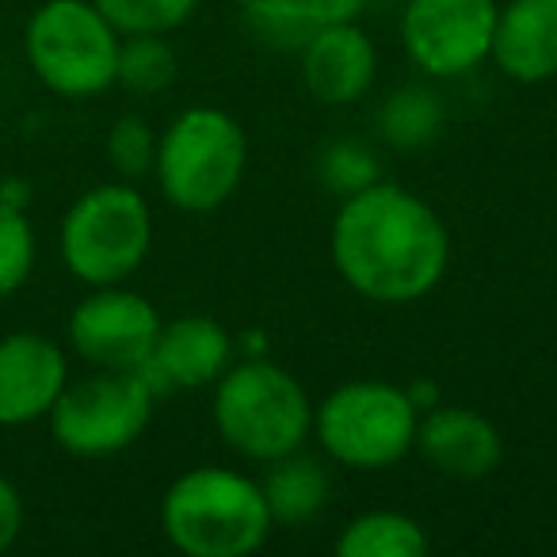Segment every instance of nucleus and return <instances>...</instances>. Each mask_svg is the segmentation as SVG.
<instances>
[{"mask_svg": "<svg viewBox=\"0 0 557 557\" xmlns=\"http://www.w3.org/2000/svg\"><path fill=\"white\" fill-rule=\"evenodd\" d=\"M329 252L336 275L359 298L379 306H409L443 283L450 237L443 218L420 195L379 180L341 199Z\"/></svg>", "mask_w": 557, "mask_h": 557, "instance_id": "f257e3e1", "label": "nucleus"}, {"mask_svg": "<svg viewBox=\"0 0 557 557\" xmlns=\"http://www.w3.org/2000/svg\"><path fill=\"white\" fill-rule=\"evenodd\" d=\"M271 527L263 485L230 466H195L161 496V531L187 557H248Z\"/></svg>", "mask_w": 557, "mask_h": 557, "instance_id": "f03ea898", "label": "nucleus"}, {"mask_svg": "<svg viewBox=\"0 0 557 557\" xmlns=\"http://www.w3.org/2000/svg\"><path fill=\"white\" fill-rule=\"evenodd\" d=\"M210 417L230 450L248 462H275L313 435V401L287 367L271 359L230 363L214 382Z\"/></svg>", "mask_w": 557, "mask_h": 557, "instance_id": "7ed1b4c3", "label": "nucleus"}, {"mask_svg": "<svg viewBox=\"0 0 557 557\" xmlns=\"http://www.w3.org/2000/svg\"><path fill=\"white\" fill-rule=\"evenodd\" d=\"M245 161L248 138L237 119L222 108H187L157 138L153 176L172 207L207 214L233 199Z\"/></svg>", "mask_w": 557, "mask_h": 557, "instance_id": "20e7f679", "label": "nucleus"}, {"mask_svg": "<svg viewBox=\"0 0 557 557\" xmlns=\"http://www.w3.org/2000/svg\"><path fill=\"white\" fill-rule=\"evenodd\" d=\"M420 409L394 382H344L313 409V435L333 462L359 473L389 470L417 447Z\"/></svg>", "mask_w": 557, "mask_h": 557, "instance_id": "39448f33", "label": "nucleus"}, {"mask_svg": "<svg viewBox=\"0 0 557 557\" xmlns=\"http://www.w3.org/2000/svg\"><path fill=\"white\" fill-rule=\"evenodd\" d=\"M123 35L92 0H47L32 12L24 54L35 77L65 100H88L115 85Z\"/></svg>", "mask_w": 557, "mask_h": 557, "instance_id": "423d86ee", "label": "nucleus"}, {"mask_svg": "<svg viewBox=\"0 0 557 557\" xmlns=\"http://www.w3.org/2000/svg\"><path fill=\"white\" fill-rule=\"evenodd\" d=\"M62 260L85 287H115L146 263L153 214L131 184H100L62 218Z\"/></svg>", "mask_w": 557, "mask_h": 557, "instance_id": "0eeeda50", "label": "nucleus"}, {"mask_svg": "<svg viewBox=\"0 0 557 557\" xmlns=\"http://www.w3.org/2000/svg\"><path fill=\"white\" fill-rule=\"evenodd\" d=\"M153 389L138 371H100L65 382L50 409V435L65 455L108 458L141 440L153 417Z\"/></svg>", "mask_w": 557, "mask_h": 557, "instance_id": "6e6552de", "label": "nucleus"}, {"mask_svg": "<svg viewBox=\"0 0 557 557\" xmlns=\"http://www.w3.org/2000/svg\"><path fill=\"white\" fill-rule=\"evenodd\" d=\"M496 16V0H405V54L428 77H466L493 54Z\"/></svg>", "mask_w": 557, "mask_h": 557, "instance_id": "1a4fd4ad", "label": "nucleus"}, {"mask_svg": "<svg viewBox=\"0 0 557 557\" xmlns=\"http://www.w3.org/2000/svg\"><path fill=\"white\" fill-rule=\"evenodd\" d=\"M161 313L138 290L92 287L70 313V344L96 371H138L157 348Z\"/></svg>", "mask_w": 557, "mask_h": 557, "instance_id": "9d476101", "label": "nucleus"}, {"mask_svg": "<svg viewBox=\"0 0 557 557\" xmlns=\"http://www.w3.org/2000/svg\"><path fill=\"white\" fill-rule=\"evenodd\" d=\"M233 363V336L222 321L207 313H184V318L161 325L157 348L138 367L141 382L153 389V397L172 389H199L214 386Z\"/></svg>", "mask_w": 557, "mask_h": 557, "instance_id": "9b49d317", "label": "nucleus"}, {"mask_svg": "<svg viewBox=\"0 0 557 557\" xmlns=\"http://www.w3.org/2000/svg\"><path fill=\"white\" fill-rule=\"evenodd\" d=\"M65 382H70V359L50 336H4L0 341V424L20 428L50 417Z\"/></svg>", "mask_w": 557, "mask_h": 557, "instance_id": "f8f14e48", "label": "nucleus"}, {"mask_svg": "<svg viewBox=\"0 0 557 557\" xmlns=\"http://www.w3.org/2000/svg\"><path fill=\"white\" fill-rule=\"evenodd\" d=\"M435 473L455 481H481L500 466L504 435L488 417L462 405H432L420 412L417 447Z\"/></svg>", "mask_w": 557, "mask_h": 557, "instance_id": "ddd939ff", "label": "nucleus"}, {"mask_svg": "<svg viewBox=\"0 0 557 557\" xmlns=\"http://www.w3.org/2000/svg\"><path fill=\"white\" fill-rule=\"evenodd\" d=\"M379 77V50L356 24H325L302 42V81L325 108H348L371 92Z\"/></svg>", "mask_w": 557, "mask_h": 557, "instance_id": "4468645a", "label": "nucleus"}, {"mask_svg": "<svg viewBox=\"0 0 557 557\" xmlns=\"http://www.w3.org/2000/svg\"><path fill=\"white\" fill-rule=\"evenodd\" d=\"M496 70L516 85L557 77V0H508L496 16Z\"/></svg>", "mask_w": 557, "mask_h": 557, "instance_id": "2eb2a0df", "label": "nucleus"}, {"mask_svg": "<svg viewBox=\"0 0 557 557\" xmlns=\"http://www.w3.org/2000/svg\"><path fill=\"white\" fill-rule=\"evenodd\" d=\"M336 557H424L432 549L428 531L405 511L374 508L348 519L336 534Z\"/></svg>", "mask_w": 557, "mask_h": 557, "instance_id": "dca6fc26", "label": "nucleus"}, {"mask_svg": "<svg viewBox=\"0 0 557 557\" xmlns=\"http://www.w3.org/2000/svg\"><path fill=\"white\" fill-rule=\"evenodd\" d=\"M268 466H271V473L260 485H263V496H268L271 519L283 527L310 523L329 500V478H325V470H321V462L295 450V455L275 458V462H268Z\"/></svg>", "mask_w": 557, "mask_h": 557, "instance_id": "f3484780", "label": "nucleus"}, {"mask_svg": "<svg viewBox=\"0 0 557 557\" xmlns=\"http://www.w3.org/2000/svg\"><path fill=\"white\" fill-rule=\"evenodd\" d=\"M443 131V103L432 88L405 85L386 96L379 111V134L394 149H424Z\"/></svg>", "mask_w": 557, "mask_h": 557, "instance_id": "a211bd4d", "label": "nucleus"}, {"mask_svg": "<svg viewBox=\"0 0 557 557\" xmlns=\"http://www.w3.org/2000/svg\"><path fill=\"white\" fill-rule=\"evenodd\" d=\"M176 50L164 42V35H123L115 85H123L134 96H157L176 81Z\"/></svg>", "mask_w": 557, "mask_h": 557, "instance_id": "6ab92c4d", "label": "nucleus"}, {"mask_svg": "<svg viewBox=\"0 0 557 557\" xmlns=\"http://www.w3.org/2000/svg\"><path fill=\"white\" fill-rule=\"evenodd\" d=\"M119 35H169L187 24L199 0H92Z\"/></svg>", "mask_w": 557, "mask_h": 557, "instance_id": "aec40b11", "label": "nucleus"}, {"mask_svg": "<svg viewBox=\"0 0 557 557\" xmlns=\"http://www.w3.org/2000/svg\"><path fill=\"white\" fill-rule=\"evenodd\" d=\"M318 176H321V184H325L329 191L341 195V199H348V195L379 184L382 169H379V157H374L363 141L344 138V141L325 146V153L318 157Z\"/></svg>", "mask_w": 557, "mask_h": 557, "instance_id": "412c9836", "label": "nucleus"}, {"mask_svg": "<svg viewBox=\"0 0 557 557\" xmlns=\"http://www.w3.org/2000/svg\"><path fill=\"white\" fill-rule=\"evenodd\" d=\"M245 16L252 20V32L275 47H298L318 32V20L310 12V0H248Z\"/></svg>", "mask_w": 557, "mask_h": 557, "instance_id": "4be33fe9", "label": "nucleus"}, {"mask_svg": "<svg viewBox=\"0 0 557 557\" xmlns=\"http://www.w3.org/2000/svg\"><path fill=\"white\" fill-rule=\"evenodd\" d=\"M35 268V230L20 207L0 202V298L16 295Z\"/></svg>", "mask_w": 557, "mask_h": 557, "instance_id": "5701e85b", "label": "nucleus"}, {"mask_svg": "<svg viewBox=\"0 0 557 557\" xmlns=\"http://www.w3.org/2000/svg\"><path fill=\"white\" fill-rule=\"evenodd\" d=\"M108 157L119 169V176H126V180H138V176H146V172H153V161H157L153 126L141 115L115 119V126H111V134H108Z\"/></svg>", "mask_w": 557, "mask_h": 557, "instance_id": "b1692460", "label": "nucleus"}, {"mask_svg": "<svg viewBox=\"0 0 557 557\" xmlns=\"http://www.w3.org/2000/svg\"><path fill=\"white\" fill-rule=\"evenodd\" d=\"M24 531V496L9 478H0V554L16 546Z\"/></svg>", "mask_w": 557, "mask_h": 557, "instance_id": "393cba45", "label": "nucleus"}, {"mask_svg": "<svg viewBox=\"0 0 557 557\" xmlns=\"http://www.w3.org/2000/svg\"><path fill=\"white\" fill-rule=\"evenodd\" d=\"M367 0H310V12L318 20V27L325 24H344V20H356L363 12Z\"/></svg>", "mask_w": 557, "mask_h": 557, "instance_id": "a878e982", "label": "nucleus"}, {"mask_svg": "<svg viewBox=\"0 0 557 557\" xmlns=\"http://www.w3.org/2000/svg\"><path fill=\"white\" fill-rule=\"evenodd\" d=\"M27 199H32V184H27V180H4V184H0V202L24 210Z\"/></svg>", "mask_w": 557, "mask_h": 557, "instance_id": "bb28decb", "label": "nucleus"}, {"mask_svg": "<svg viewBox=\"0 0 557 557\" xmlns=\"http://www.w3.org/2000/svg\"><path fill=\"white\" fill-rule=\"evenodd\" d=\"M405 389H409L412 405H417L420 412L432 409V405H440V389H435L432 382H412V386H405Z\"/></svg>", "mask_w": 557, "mask_h": 557, "instance_id": "cd10ccee", "label": "nucleus"}]
</instances>
